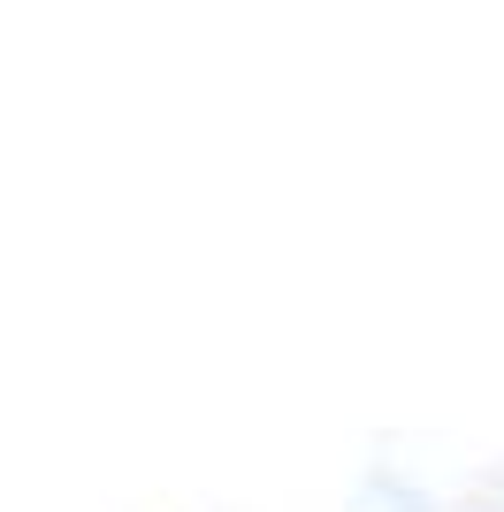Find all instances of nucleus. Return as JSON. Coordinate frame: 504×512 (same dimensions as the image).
I'll use <instances>...</instances> for the list:
<instances>
[]
</instances>
